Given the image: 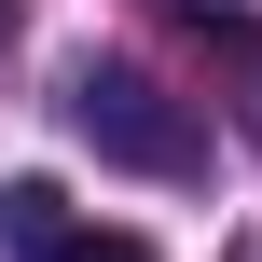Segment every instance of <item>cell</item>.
<instances>
[{
	"instance_id": "obj_1",
	"label": "cell",
	"mask_w": 262,
	"mask_h": 262,
	"mask_svg": "<svg viewBox=\"0 0 262 262\" xmlns=\"http://www.w3.org/2000/svg\"><path fill=\"white\" fill-rule=\"evenodd\" d=\"M69 138L111 152V166H138V180H193V166H207L193 97H166V83L124 69V55H83V69H69Z\"/></svg>"
},
{
	"instance_id": "obj_2",
	"label": "cell",
	"mask_w": 262,
	"mask_h": 262,
	"mask_svg": "<svg viewBox=\"0 0 262 262\" xmlns=\"http://www.w3.org/2000/svg\"><path fill=\"white\" fill-rule=\"evenodd\" d=\"M0 249H14V262H152L138 235L69 221V193H55V180H14V193H0Z\"/></svg>"
},
{
	"instance_id": "obj_3",
	"label": "cell",
	"mask_w": 262,
	"mask_h": 262,
	"mask_svg": "<svg viewBox=\"0 0 262 262\" xmlns=\"http://www.w3.org/2000/svg\"><path fill=\"white\" fill-rule=\"evenodd\" d=\"M235 262H262V235H249V249H235Z\"/></svg>"
},
{
	"instance_id": "obj_4",
	"label": "cell",
	"mask_w": 262,
	"mask_h": 262,
	"mask_svg": "<svg viewBox=\"0 0 262 262\" xmlns=\"http://www.w3.org/2000/svg\"><path fill=\"white\" fill-rule=\"evenodd\" d=\"M0 28H14V0H0Z\"/></svg>"
}]
</instances>
